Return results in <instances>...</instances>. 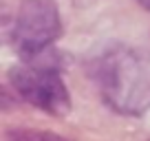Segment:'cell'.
Returning <instances> with one entry per match:
<instances>
[{"mask_svg": "<svg viewBox=\"0 0 150 141\" xmlns=\"http://www.w3.org/2000/svg\"><path fill=\"white\" fill-rule=\"evenodd\" d=\"M7 27H9V20H7V13H5V9H2L0 11V33H5Z\"/></svg>", "mask_w": 150, "mask_h": 141, "instance_id": "obj_5", "label": "cell"}, {"mask_svg": "<svg viewBox=\"0 0 150 141\" xmlns=\"http://www.w3.org/2000/svg\"><path fill=\"white\" fill-rule=\"evenodd\" d=\"M95 82L104 102L124 115L150 108V51L117 47L95 62Z\"/></svg>", "mask_w": 150, "mask_h": 141, "instance_id": "obj_1", "label": "cell"}, {"mask_svg": "<svg viewBox=\"0 0 150 141\" xmlns=\"http://www.w3.org/2000/svg\"><path fill=\"white\" fill-rule=\"evenodd\" d=\"M148 141H150V139H148Z\"/></svg>", "mask_w": 150, "mask_h": 141, "instance_id": "obj_8", "label": "cell"}, {"mask_svg": "<svg viewBox=\"0 0 150 141\" xmlns=\"http://www.w3.org/2000/svg\"><path fill=\"white\" fill-rule=\"evenodd\" d=\"M139 5H141V7H146V9L150 11V0H139Z\"/></svg>", "mask_w": 150, "mask_h": 141, "instance_id": "obj_6", "label": "cell"}, {"mask_svg": "<svg viewBox=\"0 0 150 141\" xmlns=\"http://www.w3.org/2000/svg\"><path fill=\"white\" fill-rule=\"evenodd\" d=\"M9 82L16 93L51 117H64L71 110V95L64 80L55 70V66L47 64H20L9 73Z\"/></svg>", "mask_w": 150, "mask_h": 141, "instance_id": "obj_3", "label": "cell"}, {"mask_svg": "<svg viewBox=\"0 0 150 141\" xmlns=\"http://www.w3.org/2000/svg\"><path fill=\"white\" fill-rule=\"evenodd\" d=\"M5 99H7V97H5V95H0V104H2V102H5Z\"/></svg>", "mask_w": 150, "mask_h": 141, "instance_id": "obj_7", "label": "cell"}, {"mask_svg": "<svg viewBox=\"0 0 150 141\" xmlns=\"http://www.w3.org/2000/svg\"><path fill=\"white\" fill-rule=\"evenodd\" d=\"M60 35L62 18L55 0H22L11 22V40L27 64L38 62Z\"/></svg>", "mask_w": 150, "mask_h": 141, "instance_id": "obj_2", "label": "cell"}, {"mask_svg": "<svg viewBox=\"0 0 150 141\" xmlns=\"http://www.w3.org/2000/svg\"><path fill=\"white\" fill-rule=\"evenodd\" d=\"M7 141H69L66 137L49 130H35V128H11L5 135Z\"/></svg>", "mask_w": 150, "mask_h": 141, "instance_id": "obj_4", "label": "cell"}]
</instances>
